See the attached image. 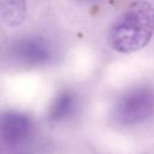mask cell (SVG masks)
<instances>
[{"label":"cell","instance_id":"obj_1","mask_svg":"<svg viewBox=\"0 0 154 154\" xmlns=\"http://www.w3.org/2000/svg\"><path fill=\"white\" fill-rule=\"evenodd\" d=\"M154 35V7L144 1L131 2L108 29L107 41L112 49L130 54L146 47Z\"/></svg>","mask_w":154,"mask_h":154},{"label":"cell","instance_id":"obj_2","mask_svg":"<svg viewBox=\"0 0 154 154\" xmlns=\"http://www.w3.org/2000/svg\"><path fill=\"white\" fill-rule=\"evenodd\" d=\"M154 113V89L135 87L125 91L116 102L114 119L122 125H135Z\"/></svg>","mask_w":154,"mask_h":154},{"label":"cell","instance_id":"obj_3","mask_svg":"<svg viewBox=\"0 0 154 154\" xmlns=\"http://www.w3.org/2000/svg\"><path fill=\"white\" fill-rule=\"evenodd\" d=\"M12 58L25 66H40L47 64L53 49L51 43L41 36H28L14 42L10 49Z\"/></svg>","mask_w":154,"mask_h":154},{"label":"cell","instance_id":"obj_4","mask_svg":"<svg viewBox=\"0 0 154 154\" xmlns=\"http://www.w3.org/2000/svg\"><path fill=\"white\" fill-rule=\"evenodd\" d=\"M32 130L31 118L19 111H4L0 113V138L11 146L24 142Z\"/></svg>","mask_w":154,"mask_h":154},{"label":"cell","instance_id":"obj_5","mask_svg":"<svg viewBox=\"0 0 154 154\" xmlns=\"http://www.w3.org/2000/svg\"><path fill=\"white\" fill-rule=\"evenodd\" d=\"M76 105V95L71 90H61L52 100L47 111V117L51 122L65 120L75 112Z\"/></svg>","mask_w":154,"mask_h":154},{"label":"cell","instance_id":"obj_6","mask_svg":"<svg viewBox=\"0 0 154 154\" xmlns=\"http://www.w3.org/2000/svg\"><path fill=\"white\" fill-rule=\"evenodd\" d=\"M26 14V0H0V19L10 26H18Z\"/></svg>","mask_w":154,"mask_h":154}]
</instances>
